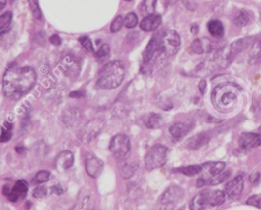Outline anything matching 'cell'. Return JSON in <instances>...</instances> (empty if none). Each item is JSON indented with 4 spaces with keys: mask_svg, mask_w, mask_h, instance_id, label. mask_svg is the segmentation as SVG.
<instances>
[{
    "mask_svg": "<svg viewBox=\"0 0 261 210\" xmlns=\"http://www.w3.org/2000/svg\"><path fill=\"white\" fill-rule=\"evenodd\" d=\"M61 68L68 77H76L80 73V62L72 55H64L61 60Z\"/></svg>",
    "mask_w": 261,
    "mask_h": 210,
    "instance_id": "obj_12",
    "label": "cell"
},
{
    "mask_svg": "<svg viewBox=\"0 0 261 210\" xmlns=\"http://www.w3.org/2000/svg\"><path fill=\"white\" fill-rule=\"evenodd\" d=\"M253 109L256 111L258 115L261 114V96H258L257 99L254 101Z\"/></svg>",
    "mask_w": 261,
    "mask_h": 210,
    "instance_id": "obj_40",
    "label": "cell"
},
{
    "mask_svg": "<svg viewBox=\"0 0 261 210\" xmlns=\"http://www.w3.org/2000/svg\"><path fill=\"white\" fill-rule=\"evenodd\" d=\"M74 164V154L68 151H62L57 158V169L59 172H65Z\"/></svg>",
    "mask_w": 261,
    "mask_h": 210,
    "instance_id": "obj_15",
    "label": "cell"
},
{
    "mask_svg": "<svg viewBox=\"0 0 261 210\" xmlns=\"http://www.w3.org/2000/svg\"><path fill=\"white\" fill-rule=\"evenodd\" d=\"M205 89H206V81L205 80H201L200 83H199V90H200V93L203 94L205 92Z\"/></svg>",
    "mask_w": 261,
    "mask_h": 210,
    "instance_id": "obj_43",
    "label": "cell"
},
{
    "mask_svg": "<svg viewBox=\"0 0 261 210\" xmlns=\"http://www.w3.org/2000/svg\"><path fill=\"white\" fill-rule=\"evenodd\" d=\"M125 65L119 60L106 63L100 68L97 76V87L100 89L117 88L125 79Z\"/></svg>",
    "mask_w": 261,
    "mask_h": 210,
    "instance_id": "obj_4",
    "label": "cell"
},
{
    "mask_svg": "<svg viewBox=\"0 0 261 210\" xmlns=\"http://www.w3.org/2000/svg\"><path fill=\"white\" fill-rule=\"evenodd\" d=\"M177 1H178V0H168L169 4H174V3H176Z\"/></svg>",
    "mask_w": 261,
    "mask_h": 210,
    "instance_id": "obj_45",
    "label": "cell"
},
{
    "mask_svg": "<svg viewBox=\"0 0 261 210\" xmlns=\"http://www.w3.org/2000/svg\"><path fill=\"white\" fill-rule=\"evenodd\" d=\"M104 120L101 119H94L88 121L83 128H82L80 139L84 144H88L92 142L93 140L97 137L104 128Z\"/></svg>",
    "mask_w": 261,
    "mask_h": 210,
    "instance_id": "obj_8",
    "label": "cell"
},
{
    "mask_svg": "<svg viewBox=\"0 0 261 210\" xmlns=\"http://www.w3.org/2000/svg\"><path fill=\"white\" fill-rule=\"evenodd\" d=\"M49 41H50V43H51L52 45H54V46H59L60 43H61V39H60L59 36H58V35H52V36L50 37Z\"/></svg>",
    "mask_w": 261,
    "mask_h": 210,
    "instance_id": "obj_41",
    "label": "cell"
},
{
    "mask_svg": "<svg viewBox=\"0 0 261 210\" xmlns=\"http://www.w3.org/2000/svg\"><path fill=\"white\" fill-rule=\"evenodd\" d=\"M86 170L88 175L96 178L102 170V163L97 158L89 157L86 159Z\"/></svg>",
    "mask_w": 261,
    "mask_h": 210,
    "instance_id": "obj_20",
    "label": "cell"
},
{
    "mask_svg": "<svg viewBox=\"0 0 261 210\" xmlns=\"http://www.w3.org/2000/svg\"><path fill=\"white\" fill-rule=\"evenodd\" d=\"M29 3L34 18L36 20H41V18H42V12H41L38 0H29Z\"/></svg>",
    "mask_w": 261,
    "mask_h": 210,
    "instance_id": "obj_33",
    "label": "cell"
},
{
    "mask_svg": "<svg viewBox=\"0 0 261 210\" xmlns=\"http://www.w3.org/2000/svg\"><path fill=\"white\" fill-rule=\"evenodd\" d=\"M28 192V186L23 180H18L13 187L5 186L3 188V194L6 196L7 199L11 202H17L24 199Z\"/></svg>",
    "mask_w": 261,
    "mask_h": 210,
    "instance_id": "obj_9",
    "label": "cell"
},
{
    "mask_svg": "<svg viewBox=\"0 0 261 210\" xmlns=\"http://www.w3.org/2000/svg\"><path fill=\"white\" fill-rule=\"evenodd\" d=\"M242 95V88L235 83L226 82L217 85L211 94L213 107L219 113L228 114L235 109Z\"/></svg>",
    "mask_w": 261,
    "mask_h": 210,
    "instance_id": "obj_3",
    "label": "cell"
},
{
    "mask_svg": "<svg viewBox=\"0 0 261 210\" xmlns=\"http://www.w3.org/2000/svg\"><path fill=\"white\" fill-rule=\"evenodd\" d=\"M246 204L261 209V194H256L251 196V197L247 199Z\"/></svg>",
    "mask_w": 261,
    "mask_h": 210,
    "instance_id": "obj_37",
    "label": "cell"
},
{
    "mask_svg": "<svg viewBox=\"0 0 261 210\" xmlns=\"http://www.w3.org/2000/svg\"><path fill=\"white\" fill-rule=\"evenodd\" d=\"M109 151L116 159L125 160L131 151L130 138L123 134L116 135L109 143Z\"/></svg>",
    "mask_w": 261,
    "mask_h": 210,
    "instance_id": "obj_6",
    "label": "cell"
},
{
    "mask_svg": "<svg viewBox=\"0 0 261 210\" xmlns=\"http://www.w3.org/2000/svg\"><path fill=\"white\" fill-rule=\"evenodd\" d=\"M226 201V193L223 191H211L210 192V206L222 205Z\"/></svg>",
    "mask_w": 261,
    "mask_h": 210,
    "instance_id": "obj_26",
    "label": "cell"
},
{
    "mask_svg": "<svg viewBox=\"0 0 261 210\" xmlns=\"http://www.w3.org/2000/svg\"><path fill=\"white\" fill-rule=\"evenodd\" d=\"M11 130H12L11 123L5 122L2 127V134H1V137H0V141L1 142L9 141V140L11 139V136H12Z\"/></svg>",
    "mask_w": 261,
    "mask_h": 210,
    "instance_id": "obj_32",
    "label": "cell"
},
{
    "mask_svg": "<svg viewBox=\"0 0 261 210\" xmlns=\"http://www.w3.org/2000/svg\"><path fill=\"white\" fill-rule=\"evenodd\" d=\"M79 42L81 43V45L85 48L86 51L90 52V53H94V48H93V44L90 40V38H88L87 36H83V37H80L79 38Z\"/></svg>",
    "mask_w": 261,
    "mask_h": 210,
    "instance_id": "obj_36",
    "label": "cell"
},
{
    "mask_svg": "<svg viewBox=\"0 0 261 210\" xmlns=\"http://www.w3.org/2000/svg\"><path fill=\"white\" fill-rule=\"evenodd\" d=\"M168 149L166 146L157 144L151 147L145 155V169L148 171H153L159 169L167 160Z\"/></svg>",
    "mask_w": 261,
    "mask_h": 210,
    "instance_id": "obj_5",
    "label": "cell"
},
{
    "mask_svg": "<svg viewBox=\"0 0 261 210\" xmlns=\"http://www.w3.org/2000/svg\"><path fill=\"white\" fill-rule=\"evenodd\" d=\"M163 124V119L160 115L151 114L146 121V125L148 129H159Z\"/></svg>",
    "mask_w": 261,
    "mask_h": 210,
    "instance_id": "obj_24",
    "label": "cell"
},
{
    "mask_svg": "<svg viewBox=\"0 0 261 210\" xmlns=\"http://www.w3.org/2000/svg\"><path fill=\"white\" fill-rule=\"evenodd\" d=\"M209 141V137L206 135V134H198L194 137H191L188 141H187V147L192 149V150H195L198 149L200 147H202L203 145H205L206 143H208Z\"/></svg>",
    "mask_w": 261,
    "mask_h": 210,
    "instance_id": "obj_19",
    "label": "cell"
},
{
    "mask_svg": "<svg viewBox=\"0 0 261 210\" xmlns=\"http://www.w3.org/2000/svg\"><path fill=\"white\" fill-rule=\"evenodd\" d=\"M126 1H131V0H126Z\"/></svg>",
    "mask_w": 261,
    "mask_h": 210,
    "instance_id": "obj_47",
    "label": "cell"
},
{
    "mask_svg": "<svg viewBox=\"0 0 261 210\" xmlns=\"http://www.w3.org/2000/svg\"><path fill=\"white\" fill-rule=\"evenodd\" d=\"M123 25H125V19H122L121 16H117L111 25L112 33H117L118 31H120Z\"/></svg>",
    "mask_w": 261,
    "mask_h": 210,
    "instance_id": "obj_34",
    "label": "cell"
},
{
    "mask_svg": "<svg viewBox=\"0 0 261 210\" xmlns=\"http://www.w3.org/2000/svg\"><path fill=\"white\" fill-rule=\"evenodd\" d=\"M190 131L189 124L186 122H175L170 128L169 132L171 136L175 140V141H180Z\"/></svg>",
    "mask_w": 261,
    "mask_h": 210,
    "instance_id": "obj_17",
    "label": "cell"
},
{
    "mask_svg": "<svg viewBox=\"0 0 261 210\" xmlns=\"http://www.w3.org/2000/svg\"><path fill=\"white\" fill-rule=\"evenodd\" d=\"M122 164L120 165V174H121V177L123 178H131L136 170V166L132 163V162H129V161H126L125 160H122Z\"/></svg>",
    "mask_w": 261,
    "mask_h": 210,
    "instance_id": "obj_30",
    "label": "cell"
},
{
    "mask_svg": "<svg viewBox=\"0 0 261 210\" xmlns=\"http://www.w3.org/2000/svg\"><path fill=\"white\" fill-rule=\"evenodd\" d=\"M181 47V37L174 30L157 32L143 52V69H150L157 62H161L174 55Z\"/></svg>",
    "mask_w": 261,
    "mask_h": 210,
    "instance_id": "obj_1",
    "label": "cell"
},
{
    "mask_svg": "<svg viewBox=\"0 0 261 210\" xmlns=\"http://www.w3.org/2000/svg\"><path fill=\"white\" fill-rule=\"evenodd\" d=\"M184 196V191L177 186H171L160 198V210H174Z\"/></svg>",
    "mask_w": 261,
    "mask_h": 210,
    "instance_id": "obj_7",
    "label": "cell"
},
{
    "mask_svg": "<svg viewBox=\"0 0 261 210\" xmlns=\"http://www.w3.org/2000/svg\"><path fill=\"white\" fill-rule=\"evenodd\" d=\"M46 193H47V189L44 186H39L34 192V197L42 198L46 195Z\"/></svg>",
    "mask_w": 261,
    "mask_h": 210,
    "instance_id": "obj_39",
    "label": "cell"
},
{
    "mask_svg": "<svg viewBox=\"0 0 261 210\" xmlns=\"http://www.w3.org/2000/svg\"><path fill=\"white\" fill-rule=\"evenodd\" d=\"M109 55V46L107 44H103L100 46V48L98 49V51L96 52V57L100 60L106 59Z\"/></svg>",
    "mask_w": 261,
    "mask_h": 210,
    "instance_id": "obj_38",
    "label": "cell"
},
{
    "mask_svg": "<svg viewBox=\"0 0 261 210\" xmlns=\"http://www.w3.org/2000/svg\"><path fill=\"white\" fill-rule=\"evenodd\" d=\"M11 19H12V13L10 11H6L0 17V33L4 34L9 30L8 28L10 26Z\"/></svg>",
    "mask_w": 261,
    "mask_h": 210,
    "instance_id": "obj_29",
    "label": "cell"
},
{
    "mask_svg": "<svg viewBox=\"0 0 261 210\" xmlns=\"http://www.w3.org/2000/svg\"><path fill=\"white\" fill-rule=\"evenodd\" d=\"M50 178V173L47 171H41L39 173H37V175L35 176V178L32 180V184L34 185H40V184H43L45 181H47Z\"/></svg>",
    "mask_w": 261,
    "mask_h": 210,
    "instance_id": "obj_31",
    "label": "cell"
},
{
    "mask_svg": "<svg viewBox=\"0 0 261 210\" xmlns=\"http://www.w3.org/2000/svg\"><path fill=\"white\" fill-rule=\"evenodd\" d=\"M191 32H192V34H196L198 32V26H196V25L192 26L191 27Z\"/></svg>",
    "mask_w": 261,
    "mask_h": 210,
    "instance_id": "obj_44",
    "label": "cell"
},
{
    "mask_svg": "<svg viewBox=\"0 0 261 210\" xmlns=\"http://www.w3.org/2000/svg\"><path fill=\"white\" fill-rule=\"evenodd\" d=\"M203 170L202 165H188V166H183L181 169H177V172H180L181 174L188 176V177H193L198 174H200Z\"/></svg>",
    "mask_w": 261,
    "mask_h": 210,
    "instance_id": "obj_27",
    "label": "cell"
},
{
    "mask_svg": "<svg viewBox=\"0 0 261 210\" xmlns=\"http://www.w3.org/2000/svg\"><path fill=\"white\" fill-rule=\"evenodd\" d=\"M9 1H10V2H13V1H15V0H9Z\"/></svg>",
    "mask_w": 261,
    "mask_h": 210,
    "instance_id": "obj_46",
    "label": "cell"
},
{
    "mask_svg": "<svg viewBox=\"0 0 261 210\" xmlns=\"http://www.w3.org/2000/svg\"><path fill=\"white\" fill-rule=\"evenodd\" d=\"M233 22H235V24L239 27H244V26H247L251 23V17L249 16V13L247 11L239 10L236 13L235 19H233Z\"/></svg>",
    "mask_w": 261,
    "mask_h": 210,
    "instance_id": "obj_25",
    "label": "cell"
},
{
    "mask_svg": "<svg viewBox=\"0 0 261 210\" xmlns=\"http://www.w3.org/2000/svg\"><path fill=\"white\" fill-rule=\"evenodd\" d=\"M244 187V176L239 175L233 178L226 184L225 191L226 194L232 199H237L241 195Z\"/></svg>",
    "mask_w": 261,
    "mask_h": 210,
    "instance_id": "obj_11",
    "label": "cell"
},
{
    "mask_svg": "<svg viewBox=\"0 0 261 210\" xmlns=\"http://www.w3.org/2000/svg\"><path fill=\"white\" fill-rule=\"evenodd\" d=\"M210 192L202 191L198 193L190 203V210H204L207 206H210Z\"/></svg>",
    "mask_w": 261,
    "mask_h": 210,
    "instance_id": "obj_14",
    "label": "cell"
},
{
    "mask_svg": "<svg viewBox=\"0 0 261 210\" xmlns=\"http://www.w3.org/2000/svg\"><path fill=\"white\" fill-rule=\"evenodd\" d=\"M155 3L156 0H143L142 3L139 6V11L141 13V16L145 18L150 15H153V12L155 10Z\"/></svg>",
    "mask_w": 261,
    "mask_h": 210,
    "instance_id": "obj_23",
    "label": "cell"
},
{
    "mask_svg": "<svg viewBox=\"0 0 261 210\" xmlns=\"http://www.w3.org/2000/svg\"><path fill=\"white\" fill-rule=\"evenodd\" d=\"M213 48H214V43L211 40L207 38H201V39H196L192 42V44L190 45L188 50L191 53L202 54L212 51Z\"/></svg>",
    "mask_w": 261,
    "mask_h": 210,
    "instance_id": "obj_13",
    "label": "cell"
},
{
    "mask_svg": "<svg viewBox=\"0 0 261 210\" xmlns=\"http://www.w3.org/2000/svg\"><path fill=\"white\" fill-rule=\"evenodd\" d=\"M248 61L251 64L261 61V39L257 40L251 46V49L249 51Z\"/></svg>",
    "mask_w": 261,
    "mask_h": 210,
    "instance_id": "obj_22",
    "label": "cell"
},
{
    "mask_svg": "<svg viewBox=\"0 0 261 210\" xmlns=\"http://www.w3.org/2000/svg\"><path fill=\"white\" fill-rule=\"evenodd\" d=\"M161 24V17L158 15H150L148 17H145L141 23L140 28L145 32H153L158 29V27Z\"/></svg>",
    "mask_w": 261,
    "mask_h": 210,
    "instance_id": "obj_16",
    "label": "cell"
},
{
    "mask_svg": "<svg viewBox=\"0 0 261 210\" xmlns=\"http://www.w3.org/2000/svg\"><path fill=\"white\" fill-rule=\"evenodd\" d=\"M208 31L210 35L214 38H222L225 34V28L221 21L218 20H212L207 25Z\"/></svg>",
    "mask_w": 261,
    "mask_h": 210,
    "instance_id": "obj_21",
    "label": "cell"
},
{
    "mask_svg": "<svg viewBox=\"0 0 261 210\" xmlns=\"http://www.w3.org/2000/svg\"><path fill=\"white\" fill-rule=\"evenodd\" d=\"M239 150L247 152L261 145V134L244 133L239 138Z\"/></svg>",
    "mask_w": 261,
    "mask_h": 210,
    "instance_id": "obj_10",
    "label": "cell"
},
{
    "mask_svg": "<svg viewBox=\"0 0 261 210\" xmlns=\"http://www.w3.org/2000/svg\"><path fill=\"white\" fill-rule=\"evenodd\" d=\"M259 178H260L259 173L255 172V173H253V174L250 176V181H251L252 184H256L257 181H258V180H259Z\"/></svg>",
    "mask_w": 261,
    "mask_h": 210,
    "instance_id": "obj_42",
    "label": "cell"
},
{
    "mask_svg": "<svg viewBox=\"0 0 261 210\" xmlns=\"http://www.w3.org/2000/svg\"><path fill=\"white\" fill-rule=\"evenodd\" d=\"M138 24V17L136 16V13L130 12L125 18V26L127 28H134Z\"/></svg>",
    "mask_w": 261,
    "mask_h": 210,
    "instance_id": "obj_35",
    "label": "cell"
},
{
    "mask_svg": "<svg viewBox=\"0 0 261 210\" xmlns=\"http://www.w3.org/2000/svg\"><path fill=\"white\" fill-rule=\"evenodd\" d=\"M203 170L206 171L210 177L209 178H213L219 174L224 173L225 171V167H226V163L222 162V161H213V162H206L202 165Z\"/></svg>",
    "mask_w": 261,
    "mask_h": 210,
    "instance_id": "obj_18",
    "label": "cell"
},
{
    "mask_svg": "<svg viewBox=\"0 0 261 210\" xmlns=\"http://www.w3.org/2000/svg\"><path fill=\"white\" fill-rule=\"evenodd\" d=\"M37 81L36 72L32 67L9 68L3 77V93L12 99H20L29 93Z\"/></svg>",
    "mask_w": 261,
    "mask_h": 210,
    "instance_id": "obj_2",
    "label": "cell"
},
{
    "mask_svg": "<svg viewBox=\"0 0 261 210\" xmlns=\"http://www.w3.org/2000/svg\"><path fill=\"white\" fill-rule=\"evenodd\" d=\"M64 119H62L64 120V123H66L67 125H75L78 121H79V117H80V113L78 111V109H71L64 113Z\"/></svg>",
    "mask_w": 261,
    "mask_h": 210,
    "instance_id": "obj_28",
    "label": "cell"
}]
</instances>
